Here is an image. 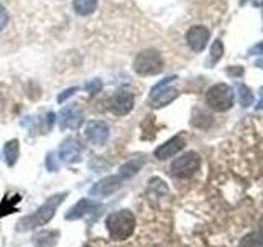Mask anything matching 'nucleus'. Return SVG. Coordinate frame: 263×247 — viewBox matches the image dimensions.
Wrapping results in <instances>:
<instances>
[{"mask_svg":"<svg viewBox=\"0 0 263 247\" xmlns=\"http://www.w3.org/2000/svg\"><path fill=\"white\" fill-rule=\"evenodd\" d=\"M66 196H68V193H58V195H53L51 198H48V200L41 204L35 213L25 216L18 222V229L20 231H31V229H36V227L48 224V222L51 221V218L54 216L56 209L60 208V204L64 201Z\"/></svg>","mask_w":263,"mask_h":247,"instance_id":"1","label":"nucleus"},{"mask_svg":"<svg viewBox=\"0 0 263 247\" xmlns=\"http://www.w3.org/2000/svg\"><path fill=\"white\" fill-rule=\"evenodd\" d=\"M107 231H109L110 237L123 241V239L130 237L135 231V216L134 213L128 209H120L109 214L105 221Z\"/></svg>","mask_w":263,"mask_h":247,"instance_id":"2","label":"nucleus"},{"mask_svg":"<svg viewBox=\"0 0 263 247\" xmlns=\"http://www.w3.org/2000/svg\"><path fill=\"white\" fill-rule=\"evenodd\" d=\"M134 71L140 76H155L163 71V58L156 49H143L134 61Z\"/></svg>","mask_w":263,"mask_h":247,"instance_id":"3","label":"nucleus"},{"mask_svg":"<svg viewBox=\"0 0 263 247\" xmlns=\"http://www.w3.org/2000/svg\"><path fill=\"white\" fill-rule=\"evenodd\" d=\"M205 102L212 111L224 112L234 105V93L227 84L212 86L205 94Z\"/></svg>","mask_w":263,"mask_h":247,"instance_id":"4","label":"nucleus"},{"mask_svg":"<svg viewBox=\"0 0 263 247\" xmlns=\"http://www.w3.org/2000/svg\"><path fill=\"white\" fill-rule=\"evenodd\" d=\"M199 165H201L199 155L196 152H187L171 163L170 171H171V175L176 178H189L197 171Z\"/></svg>","mask_w":263,"mask_h":247,"instance_id":"5","label":"nucleus"},{"mask_svg":"<svg viewBox=\"0 0 263 247\" xmlns=\"http://www.w3.org/2000/svg\"><path fill=\"white\" fill-rule=\"evenodd\" d=\"M173 79H176V76H170L166 79H163L161 82H158V84H156L152 89V94H150V104H152V107L168 105L170 102H173L178 97L179 93L175 87H166Z\"/></svg>","mask_w":263,"mask_h":247,"instance_id":"6","label":"nucleus"},{"mask_svg":"<svg viewBox=\"0 0 263 247\" xmlns=\"http://www.w3.org/2000/svg\"><path fill=\"white\" fill-rule=\"evenodd\" d=\"M135 104V97L128 91H119L115 93L109 102H107V109H109L114 115H127L132 112Z\"/></svg>","mask_w":263,"mask_h":247,"instance_id":"7","label":"nucleus"},{"mask_svg":"<svg viewBox=\"0 0 263 247\" xmlns=\"http://www.w3.org/2000/svg\"><path fill=\"white\" fill-rule=\"evenodd\" d=\"M109 126L104 120H89L84 127V135L92 145H104L109 138Z\"/></svg>","mask_w":263,"mask_h":247,"instance_id":"8","label":"nucleus"},{"mask_svg":"<svg viewBox=\"0 0 263 247\" xmlns=\"http://www.w3.org/2000/svg\"><path fill=\"white\" fill-rule=\"evenodd\" d=\"M82 119H84V114H82L81 107L78 104H71L68 107H64L60 114V127L61 130L78 129L82 123Z\"/></svg>","mask_w":263,"mask_h":247,"instance_id":"9","label":"nucleus"},{"mask_svg":"<svg viewBox=\"0 0 263 247\" xmlns=\"http://www.w3.org/2000/svg\"><path fill=\"white\" fill-rule=\"evenodd\" d=\"M186 41L193 51L199 53L205 48V45H208V41H209V30L202 27V25L191 27L186 33Z\"/></svg>","mask_w":263,"mask_h":247,"instance_id":"10","label":"nucleus"},{"mask_svg":"<svg viewBox=\"0 0 263 247\" xmlns=\"http://www.w3.org/2000/svg\"><path fill=\"white\" fill-rule=\"evenodd\" d=\"M122 183H123V178L120 175L105 177L90 188V196H109L117 191L122 186Z\"/></svg>","mask_w":263,"mask_h":247,"instance_id":"11","label":"nucleus"},{"mask_svg":"<svg viewBox=\"0 0 263 247\" xmlns=\"http://www.w3.org/2000/svg\"><path fill=\"white\" fill-rule=\"evenodd\" d=\"M184 148V137L181 135H175L173 138H170L168 142H164L163 145H160L155 150V156L158 160H166L175 156L178 152H181Z\"/></svg>","mask_w":263,"mask_h":247,"instance_id":"12","label":"nucleus"},{"mask_svg":"<svg viewBox=\"0 0 263 247\" xmlns=\"http://www.w3.org/2000/svg\"><path fill=\"white\" fill-rule=\"evenodd\" d=\"M60 160L64 162V163H72L79 160V156L82 153V148L79 145V142L76 138L72 137H68L63 140V144L60 145Z\"/></svg>","mask_w":263,"mask_h":247,"instance_id":"13","label":"nucleus"},{"mask_svg":"<svg viewBox=\"0 0 263 247\" xmlns=\"http://www.w3.org/2000/svg\"><path fill=\"white\" fill-rule=\"evenodd\" d=\"M99 206H101L99 203H96L92 200H87V198H82V200H79L68 213H66V219H68V221L81 219V218H84L86 214H89V213H92L94 209H97Z\"/></svg>","mask_w":263,"mask_h":247,"instance_id":"14","label":"nucleus"},{"mask_svg":"<svg viewBox=\"0 0 263 247\" xmlns=\"http://www.w3.org/2000/svg\"><path fill=\"white\" fill-rule=\"evenodd\" d=\"M142 167H143V158H132L127 163L122 165L120 170H119V175L123 180H128V178H132L134 175H137Z\"/></svg>","mask_w":263,"mask_h":247,"instance_id":"15","label":"nucleus"},{"mask_svg":"<svg viewBox=\"0 0 263 247\" xmlns=\"http://www.w3.org/2000/svg\"><path fill=\"white\" fill-rule=\"evenodd\" d=\"M4 153H5V162L8 167H13L18 160V155H20V144L18 140L13 138L10 142H7L5 147H4Z\"/></svg>","mask_w":263,"mask_h":247,"instance_id":"16","label":"nucleus"},{"mask_svg":"<svg viewBox=\"0 0 263 247\" xmlns=\"http://www.w3.org/2000/svg\"><path fill=\"white\" fill-rule=\"evenodd\" d=\"M74 12L81 16H86L96 12L97 8V0H72Z\"/></svg>","mask_w":263,"mask_h":247,"instance_id":"17","label":"nucleus"},{"mask_svg":"<svg viewBox=\"0 0 263 247\" xmlns=\"http://www.w3.org/2000/svg\"><path fill=\"white\" fill-rule=\"evenodd\" d=\"M22 200L20 195H15L13 198H8L5 196V200L2 201V204H0V218L5 216V214H10V213H15L16 211V203H18Z\"/></svg>","mask_w":263,"mask_h":247,"instance_id":"18","label":"nucleus"},{"mask_svg":"<svg viewBox=\"0 0 263 247\" xmlns=\"http://www.w3.org/2000/svg\"><path fill=\"white\" fill-rule=\"evenodd\" d=\"M237 96H238V102H240L243 107L252 105V102H253V94H252V91L247 87V86H243V84L238 86L237 87Z\"/></svg>","mask_w":263,"mask_h":247,"instance_id":"19","label":"nucleus"},{"mask_svg":"<svg viewBox=\"0 0 263 247\" xmlns=\"http://www.w3.org/2000/svg\"><path fill=\"white\" fill-rule=\"evenodd\" d=\"M238 247H263V239L260 237V234L250 233L242 239Z\"/></svg>","mask_w":263,"mask_h":247,"instance_id":"20","label":"nucleus"},{"mask_svg":"<svg viewBox=\"0 0 263 247\" xmlns=\"http://www.w3.org/2000/svg\"><path fill=\"white\" fill-rule=\"evenodd\" d=\"M222 55H224V46H222L220 40H216V41H214L212 48H211V58H209V64H216V63L220 60V58H222Z\"/></svg>","mask_w":263,"mask_h":247,"instance_id":"21","label":"nucleus"},{"mask_svg":"<svg viewBox=\"0 0 263 247\" xmlns=\"http://www.w3.org/2000/svg\"><path fill=\"white\" fill-rule=\"evenodd\" d=\"M102 89V81L101 79H92V81H89L87 84H86V91H89L90 94H96L99 93V91Z\"/></svg>","mask_w":263,"mask_h":247,"instance_id":"22","label":"nucleus"},{"mask_svg":"<svg viewBox=\"0 0 263 247\" xmlns=\"http://www.w3.org/2000/svg\"><path fill=\"white\" fill-rule=\"evenodd\" d=\"M46 168H48L49 171H56V170H58V162H56V158H54V153H49V155L46 156Z\"/></svg>","mask_w":263,"mask_h":247,"instance_id":"23","label":"nucleus"},{"mask_svg":"<svg viewBox=\"0 0 263 247\" xmlns=\"http://www.w3.org/2000/svg\"><path fill=\"white\" fill-rule=\"evenodd\" d=\"M8 23V13L5 10V7L0 5V31H2Z\"/></svg>","mask_w":263,"mask_h":247,"instance_id":"24","label":"nucleus"},{"mask_svg":"<svg viewBox=\"0 0 263 247\" xmlns=\"http://www.w3.org/2000/svg\"><path fill=\"white\" fill-rule=\"evenodd\" d=\"M76 91H78V87H69V89H66L63 94L58 96V102H60V104H61V102H64L66 99H68L69 96H72L74 93H76Z\"/></svg>","mask_w":263,"mask_h":247,"instance_id":"25","label":"nucleus"},{"mask_svg":"<svg viewBox=\"0 0 263 247\" xmlns=\"http://www.w3.org/2000/svg\"><path fill=\"white\" fill-rule=\"evenodd\" d=\"M53 120H54V114H53V112H48V114H46V117H45V129L51 130V127H53Z\"/></svg>","mask_w":263,"mask_h":247,"instance_id":"26","label":"nucleus"},{"mask_svg":"<svg viewBox=\"0 0 263 247\" xmlns=\"http://www.w3.org/2000/svg\"><path fill=\"white\" fill-rule=\"evenodd\" d=\"M258 51L263 53V43H258L257 46H253V48L250 49V55H258Z\"/></svg>","mask_w":263,"mask_h":247,"instance_id":"27","label":"nucleus"},{"mask_svg":"<svg viewBox=\"0 0 263 247\" xmlns=\"http://www.w3.org/2000/svg\"><path fill=\"white\" fill-rule=\"evenodd\" d=\"M258 233H260V237L263 239V216L260 218V224H258Z\"/></svg>","mask_w":263,"mask_h":247,"instance_id":"28","label":"nucleus"},{"mask_svg":"<svg viewBox=\"0 0 263 247\" xmlns=\"http://www.w3.org/2000/svg\"><path fill=\"white\" fill-rule=\"evenodd\" d=\"M258 109H263V89L260 93V102H258Z\"/></svg>","mask_w":263,"mask_h":247,"instance_id":"29","label":"nucleus"},{"mask_svg":"<svg viewBox=\"0 0 263 247\" xmlns=\"http://www.w3.org/2000/svg\"><path fill=\"white\" fill-rule=\"evenodd\" d=\"M257 66H260V68H263V60H260V61H257Z\"/></svg>","mask_w":263,"mask_h":247,"instance_id":"30","label":"nucleus"}]
</instances>
